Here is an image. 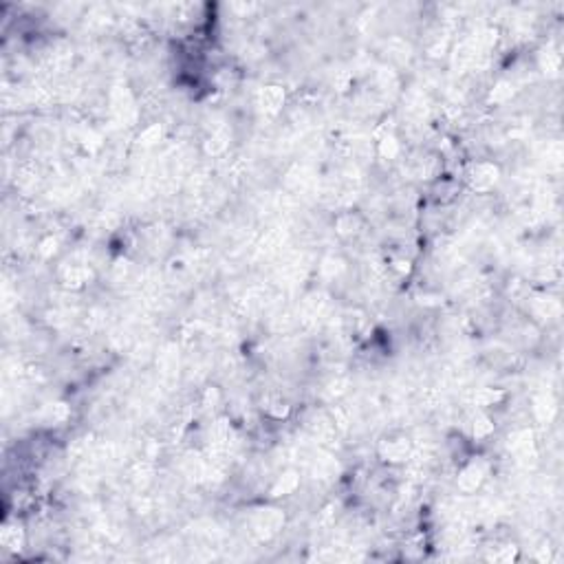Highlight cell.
Returning a JSON list of instances; mask_svg holds the SVG:
<instances>
[{
	"label": "cell",
	"instance_id": "obj_2",
	"mask_svg": "<svg viewBox=\"0 0 564 564\" xmlns=\"http://www.w3.org/2000/svg\"><path fill=\"white\" fill-rule=\"evenodd\" d=\"M282 99H284V93H282L278 86H269V89L263 91V104H265V108L276 110V108H278V106L282 104Z\"/></svg>",
	"mask_w": 564,
	"mask_h": 564
},
{
	"label": "cell",
	"instance_id": "obj_5",
	"mask_svg": "<svg viewBox=\"0 0 564 564\" xmlns=\"http://www.w3.org/2000/svg\"><path fill=\"white\" fill-rule=\"evenodd\" d=\"M159 137H161V128H159V126H152V128H148V130L139 137V141H143V143H155V141H159Z\"/></svg>",
	"mask_w": 564,
	"mask_h": 564
},
{
	"label": "cell",
	"instance_id": "obj_3",
	"mask_svg": "<svg viewBox=\"0 0 564 564\" xmlns=\"http://www.w3.org/2000/svg\"><path fill=\"white\" fill-rule=\"evenodd\" d=\"M295 485H298V478H295V474H286V476H282V478L278 480V485H276L274 494H280V491H291Z\"/></svg>",
	"mask_w": 564,
	"mask_h": 564
},
{
	"label": "cell",
	"instance_id": "obj_4",
	"mask_svg": "<svg viewBox=\"0 0 564 564\" xmlns=\"http://www.w3.org/2000/svg\"><path fill=\"white\" fill-rule=\"evenodd\" d=\"M225 139L220 135H214L212 139H209V143H207V152H212V155H218V152H223L225 150Z\"/></svg>",
	"mask_w": 564,
	"mask_h": 564
},
{
	"label": "cell",
	"instance_id": "obj_1",
	"mask_svg": "<svg viewBox=\"0 0 564 564\" xmlns=\"http://www.w3.org/2000/svg\"><path fill=\"white\" fill-rule=\"evenodd\" d=\"M480 480H483V470L476 468V465H470V468L461 474L459 485H461V489L471 491V489H476V487L480 485Z\"/></svg>",
	"mask_w": 564,
	"mask_h": 564
}]
</instances>
